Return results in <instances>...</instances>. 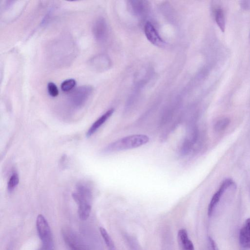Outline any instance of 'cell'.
<instances>
[{
	"label": "cell",
	"instance_id": "6da1fadb",
	"mask_svg": "<svg viewBox=\"0 0 250 250\" xmlns=\"http://www.w3.org/2000/svg\"><path fill=\"white\" fill-rule=\"evenodd\" d=\"M149 140V137L144 134L128 135L109 144L102 151L103 153H109L133 149L146 144Z\"/></svg>",
	"mask_w": 250,
	"mask_h": 250
},
{
	"label": "cell",
	"instance_id": "7a4b0ae2",
	"mask_svg": "<svg viewBox=\"0 0 250 250\" xmlns=\"http://www.w3.org/2000/svg\"><path fill=\"white\" fill-rule=\"evenodd\" d=\"M72 197L78 205V213L82 220H86L90 213L92 207V192L89 188L83 184L77 186L76 191L72 193Z\"/></svg>",
	"mask_w": 250,
	"mask_h": 250
},
{
	"label": "cell",
	"instance_id": "3957f363",
	"mask_svg": "<svg viewBox=\"0 0 250 250\" xmlns=\"http://www.w3.org/2000/svg\"><path fill=\"white\" fill-rule=\"evenodd\" d=\"M36 225L38 235L42 241V247L48 250H53V243L51 229L47 221L42 214L38 215Z\"/></svg>",
	"mask_w": 250,
	"mask_h": 250
},
{
	"label": "cell",
	"instance_id": "277c9868",
	"mask_svg": "<svg viewBox=\"0 0 250 250\" xmlns=\"http://www.w3.org/2000/svg\"><path fill=\"white\" fill-rule=\"evenodd\" d=\"M236 188L234 181L230 178L226 179L212 196L208 206V214L210 216L223 196L230 190Z\"/></svg>",
	"mask_w": 250,
	"mask_h": 250
},
{
	"label": "cell",
	"instance_id": "5b68a950",
	"mask_svg": "<svg viewBox=\"0 0 250 250\" xmlns=\"http://www.w3.org/2000/svg\"><path fill=\"white\" fill-rule=\"evenodd\" d=\"M92 92V87L89 85L81 86L72 92L70 100L73 105L79 107L84 104Z\"/></svg>",
	"mask_w": 250,
	"mask_h": 250
},
{
	"label": "cell",
	"instance_id": "8992f818",
	"mask_svg": "<svg viewBox=\"0 0 250 250\" xmlns=\"http://www.w3.org/2000/svg\"><path fill=\"white\" fill-rule=\"evenodd\" d=\"M63 239L70 250H88L78 236L69 229L62 230Z\"/></svg>",
	"mask_w": 250,
	"mask_h": 250
},
{
	"label": "cell",
	"instance_id": "52a82bcc",
	"mask_svg": "<svg viewBox=\"0 0 250 250\" xmlns=\"http://www.w3.org/2000/svg\"><path fill=\"white\" fill-rule=\"evenodd\" d=\"M144 32L146 38L151 43L157 46H162L164 45V41L150 22L147 21L145 24Z\"/></svg>",
	"mask_w": 250,
	"mask_h": 250
},
{
	"label": "cell",
	"instance_id": "ba28073f",
	"mask_svg": "<svg viewBox=\"0 0 250 250\" xmlns=\"http://www.w3.org/2000/svg\"><path fill=\"white\" fill-rule=\"evenodd\" d=\"M92 31L94 36L98 42H103L107 35V25L103 18L98 19L93 23Z\"/></svg>",
	"mask_w": 250,
	"mask_h": 250
},
{
	"label": "cell",
	"instance_id": "9c48e42d",
	"mask_svg": "<svg viewBox=\"0 0 250 250\" xmlns=\"http://www.w3.org/2000/svg\"><path fill=\"white\" fill-rule=\"evenodd\" d=\"M197 133L195 129H190L188 134L187 135L180 148V152L182 155H186L191 149L193 145L196 142Z\"/></svg>",
	"mask_w": 250,
	"mask_h": 250
},
{
	"label": "cell",
	"instance_id": "30bf717a",
	"mask_svg": "<svg viewBox=\"0 0 250 250\" xmlns=\"http://www.w3.org/2000/svg\"><path fill=\"white\" fill-rule=\"evenodd\" d=\"M239 241L243 247L250 249V218L246 220L240 230Z\"/></svg>",
	"mask_w": 250,
	"mask_h": 250
},
{
	"label": "cell",
	"instance_id": "8fae6325",
	"mask_svg": "<svg viewBox=\"0 0 250 250\" xmlns=\"http://www.w3.org/2000/svg\"><path fill=\"white\" fill-rule=\"evenodd\" d=\"M114 111V109H110L99 118L89 127L86 133V136L90 137L94 134L112 115Z\"/></svg>",
	"mask_w": 250,
	"mask_h": 250
},
{
	"label": "cell",
	"instance_id": "7c38bea8",
	"mask_svg": "<svg viewBox=\"0 0 250 250\" xmlns=\"http://www.w3.org/2000/svg\"><path fill=\"white\" fill-rule=\"evenodd\" d=\"M178 241L181 250H194V246L189 239L186 229H182L179 230Z\"/></svg>",
	"mask_w": 250,
	"mask_h": 250
},
{
	"label": "cell",
	"instance_id": "4fadbf2b",
	"mask_svg": "<svg viewBox=\"0 0 250 250\" xmlns=\"http://www.w3.org/2000/svg\"><path fill=\"white\" fill-rule=\"evenodd\" d=\"M215 21L218 27L224 32L225 30L226 22L223 10L220 7L215 8L213 11Z\"/></svg>",
	"mask_w": 250,
	"mask_h": 250
},
{
	"label": "cell",
	"instance_id": "5bb4252c",
	"mask_svg": "<svg viewBox=\"0 0 250 250\" xmlns=\"http://www.w3.org/2000/svg\"><path fill=\"white\" fill-rule=\"evenodd\" d=\"M106 59L101 55L95 56L89 60V66L96 70H102L105 67L104 64Z\"/></svg>",
	"mask_w": 250,
	"mask_h": 250
},
{
	"label": "cell",
	"instance_id": "9a60e30c",
	"mask_svg": "<svg viewBox=\"0 0 250 250\" xmlns=\"http://www.w3.org/2000/svg\"><path fill=\"white\" fill-rule=\"evenodd\" d=\"M19 178L17 173H14L11 176L8 184H7V190L8 192H12L16 186L19 184Z\"/></svg>",
	"mask_w": 250,
	"mask_h": 250
},
{
	"label": "cell",
	"instance_id": "2e32d148",
	"mask_svg": "<svg viewBox=\"0 0 250 250\" xmlns=\"http://www.w3.org/2000/svg\"><path fill=\"white\" fill-rule=\"evenodd\" d=\"M76 84V81L73 79H69L64 81L61 85L62 91L68 92L73 89Z\"/></svg>",
	"mask_w": 250,
	"mask_h": 250
},
{
	"label": "cell",
	"instance_id": "e0dca14e",
	"mask_svg": "<svg viewBox=\"0 0 250 250\" xmlns=\"http://www.w3.org/2000/svg\"><path fill=\"white\" fill-rule=\"evenodd\" d=\"M229 124V120L227 118H224L218 120L215 124V129L220 132L224 130Z\"/></svg>",
	"mask_w": 250,
	"mask_h": 250
},
{
	"label": "cell",
	"instance_id": "ac0fdd59",
	"mask_svg": "<svg viewBox=\"0 0 250 250\" xmlns=\"http://www.w3.org/2000/svg\"><path fill=\"white\" fill-rule=\"evenodd\" d=\"M47 90L49 94L53 97H55L59 94V90L57 86L52 82L48 83Z\"/></svg>",
	"mask_w": 250,
	"mask_h": 250
},
{
	"label": "cell",
	"instance_id": "d6986e66",
	"mask_svg": "<svg viewBox=\"0 0 250 250\" xmlns=\"http://www.w3.org/2000/svg\"><path fill=\"white\" fill-rule=\"evenodd\" d=\"M209 243L212 249V250H217V248L216 247L215 243L214 241L211 239V238L209 237Z\"/></svg>",
	"mask_w": 250,
	"mask_h": 250
},
{
	"label": "cell",
	"instance_id": "ffe728a7",
	"mask_svg": "<svg viewBox=\"0 0 250 250\" xmlns=\"http://www.w3.org/2000/svg\"><path fill=\"white\" fill-rule=\"evenodd\" d=\"M39 250H48L42 246V247L39 249Z\"/></svg>",
	"mask_w": 250,
	"mask_h": 250
}]
</instances>
